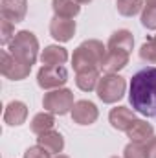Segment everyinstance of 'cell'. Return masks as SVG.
<instances>
[{
  "instance_id": "cell-23",
  "label": "cell",
  "mask_w": 156,
  "mask_h": 158,
  "mask_svg": "<svg viewBox=\"0 0 156 158\" xmlns=\"http://www.w3.org/2000/svg\"><path fill=\"white\" fill-rule=\"evenodd\" d=\"M15 35H17L15 33V24L2 19V22H0V40H2V44H9Z\"/></svg>"
},
{
  "instance_id": "cell-17",
  "label": "cell",
  "mask_w": 156,
  "mask_h": 158,
  "mask_svg": "<svg viewBox=\"0 0 156 158\" xmlns=\"http://www.w3.org/2000/svg\"><path fill=\"white\" fill-rule=\"evenodd\" d=\"M51 7L55 17H61V19H74L81 11V6L76 0H53Z\"/></svg>"
},
{
  "instance_id": "cell-30",
  "label": "cell",
  "mask_w": 156,
  "mask_h": 158,
  "mask_svg": "<svg viewBox=\"0 0 156 158\" xmlns=\"http://www.w3.org/2000/svg\"><path fill=\"white\" fill-rule=\"evenodd\" d=\"M55 158H70V156H66V155H57Z\"/></svg>"
},
{
  "instance_id": "cell-15",
  "label": "cell",
  "mask_w": 156,
  "mask_h": 158,
  "mask_svg": "<svg viewBox=\"0 0 156 158\" xmlns=\"http://www.w3.org/2000/svg\"><path fill=\"white\" fill-rule=\"evenodd\" d=\"M37 143H39L40 147H44L46 151H50L51 155H59L64 149V138L57 131H48V132L39 134Z\"/></svg>"
},
{
  "instance_id": "cell-18",
  "label": "cell",
  "mask_w": 156,
  "mask_h": 158,
  "mask_svg": "<svg viewBox=\"0 0 156 158\" xmlns=\"http://www.w3.org/2000/svg\"><path fill=\"white\" fill-rule=\"evenodd\" d=\"M132 46H134V37H132V33L129 30H117V31H114L110 35V39H109V44H107V48L125 50L129 53H130Z\"/></svg>"
},
{
  "instance_id": "cell-9",
  "label": "cell",
  "mask_w": 156,
  "mask_h": 158,
  "mask_svg": "<svg viewBox=\"0 0 156 158\" xmlns=\"http://www.w3.org/2000/svg\"><path fill=\"white\" fill-rule=\"evenodd\" d=\"M0 13L13 24L22 22L28 13V0H0Z\"/></svg>"
},
{
  "instance_id": "cell-28",
  "label": "cell",
  "mask_w": 156,
  "mask_h": 158,
  "mask_svg": "<svg viewBox=\"0 0 156 158\" xmlns=\"http://www.w3.org/2000/svg\"><path fill=\"white\" fill-rule=\"evenodd\" d=\"M147 7H156V0H145Z\"/></svg>"
},
{
  "instance_id": "cell-32",
  "label": "cell",
  "mask_w": 156,
  "mask_h": 158,
  "mask_svg": "<svg viewBox=\"0 0 156 158\" xmlns=\"http://www.w3.org/2000/svg\"><path fill=\"white\" fill-rule=\"evenodd\" d=\"M112 158H119V156H112Z\"/></svg>"
},
{
  "instance_id": "cell-14",
  "label": "cell",
  "mask_w": 156,
  "mask_h": 158,
  "mask_svg": "<svg viewBox=\"0 0 156 158\" xmlns=\"http://www.w3.org/2000/svg\"><path fill=\"white\" fill-rule=\"evenodd\" d=\"M109 119L116 131H127L132 125V121L136 119V112L132 109H127V107H116L110 110Z\"/></svg>"
},
{
  "instance_id": "cell-29",
  "label": "cell",
  "mask_w": 156,
  "mask_h": 158,
  "mask_svg": "<svg viewBox=\"0 0 156 158\" xmlns=\"http://www.w3.org/2000/svg\"><path fill=\"white\" fill-rule=\"evenodd\" d=\"M77 4H88V2H92V0H76Z\"/></svg>"
},
{
  "instance_id": "cell-24",
  "label": "cell",
  "mask_w": 156,
  "mask_h": 158,
  "mask_svg": "<svg viewBox=\"0 0 156 158\" xmlns=\"http://www.w3.org/2000/svg\"><path fill=\"white\" fill-rule=\"evenodd\" d=\"M140 57L151 64H156V44L151 39L143 42V46L140 48Z\"/></svg>"
},
{
  "instance_id": "cell-25",
  "label": "cell",
  "mask_w": 156,
  "mask_h": 158,
  "mask_svg": "<svg viewBox=\"0 0 156 158\" xmlns=\"http://www.w3.org/2000/svg\"><path fill=\"white\" fill-rule=\"evenodd\" d=\"M142 24L147 30H156V7H147L142 11Z\"/></svg>"
},
{
  "instance_id": "cell-27",
  "label": "cell",
  "mask_w": 156,
  "mask_h": 158,
  "mask_svg": "<svg viewBox=\"0 0 156 158\" xmlns=\"http://www.w3.org/2000/svg\"><path fill=\"white\" fill-rule=\"evenodd\" d=\"M145 153H147V158H156V136L145 142Z\"/></svg>"
},
{
  "instance_id": "cell-3",
  "label": "cell",
  "mask_w": 156,
  "mask_h": 158,
  "mask_svg": "<svg viewBox=\"0 0 156 158\" xmlns=\"http://www.w3.org/2000/svg\"><path fill=\"white\" fill-rule=\"evenodd\" d=\"M9 53L17 61L31 66V64H35V61L39 57V40L28 30L17 31V35L9 42Z\"/></svg>"
},
{
  "instance_id": "cell-8",
  "label": "cell",
  "mask_w": 156,
  "mask_h": 158,
  "mask_svg": "<svg viewBox=\"0 0 156 158\" xmlns=\"http://www.w3.org/2000/svg\"><path fill=\"white\" fill-rule=\"evenodd\" d=\"M129 52L117 50V48H107L105 59L101 63V68L105 74H117V70H123L129 64Z\"/></svg>"
},
{
  "instance_id": "cell-19",
  "label": "cell",
  "mask_w": 156,
  "mask_h": 158,
  "mask_svg": "<svg viewBox=\"0 0 156 158\" xmlns=\"http://www.w3.org/2000/svg\"><path fill=\"white\" fill-rule=\"evenodd\" d=\"M53 125H55V118H53L51 112H39V114L33 116L30 129L35 134H42V132L53 131Z\"/></svg>"
},
{
  "instance_id": "cell-26",
  "label": "cell",
  "mask_w": 156,
  "mask_h": 158,
  "mask_svg": "<svg viewBox=\"0 0 156 158\" xmlns=\"http://www.w3.org/2000/svg\"><path fill=\"white\" fill-rule=\"evenodd\" d=\"M50 156H51V153L46 151L44 147H40L39 143L33 145V147H28L26 153H24V158H50Z\"/></svg>"
},
{
  "instance_id": "cell-7",
  "label": "cell",
  "mask_w": 156,
  "mask_h": 158,
  "mask_svg": "<svg viewBox=\"0 0 156 158\" xmlns=\"http://www.w3.org/2000/svg\"><path fill=\"white\" fill-rule=\"evenodd\" d=\"M0 72L2 76L11 81H22L30 76L31 72V66L30 64H24L20 61H17L9 52H2V61H0Z\"/></svg>"
},
{
  "instance_id": "cell-20",
  "label": "cell",
  "mask_w": 156,
  "mask_h": 158,
  "mask_svg": "<svg viewBox=\"0 0 156 158\" xmlns=\"http://www.w3.org/2000/svg\"><path fill=\"white\" fill-rule=\"evenodd\" d=\"M99 70H86V72H79L76 76V85L83 92H92L97 88L99 83Z\"/></svg>"
},
{
  "instance_id": "cell-21",
  "label": "cell",
  "mask_w": 156,
  "mask_h": 158,
  "mask_svg": "<svg viewBox=\"0 0 156 158\" xmlns=\"http://www.w3.org/2000/svg\"><path fill=\"white\" fill-rule=\"evenodd\" d=\"M117 13L123 17H134L142 11L143 7V0H117L116 4Z\"/></svg>"
},
{
  "instance_id": "cell-2",
  "label": "cell",
  "mask_w": 156,
  "mask_h": 158,
  "mask_svg": "<svg viewBox=\"0 0 156 158\" xmlns=\"http://www.w3.org/2000/svg\"><path fill=\"white\" fill-rule=\"evenodd\" d=\"M105 53H107V48L103 46L101 40L90 39L81 42L76 48L74 57H72V64H74L76 74L86 72V70H99L101 63L105 59Z\"/></svg>"
},
{
  "instance_id": "cell-11",
  "label": "cell",
  "mask_w": 156,
  "mask_h": 158,
  "mask_svg": "<svg viewBox=\"0 0 156 158\" xmlns=\"http://www.w3.org/2000/svg\"><path fill=\"white\" fill-rule=\"evenodd\" d=\"M76 33V20L74 19H61L53 17L50 22V35L57 42H68Z\"/></svg>"
},
{
  "instance_id": "cell-13",
  "label": "cell",
  "mask_w": 156,
  "mask_h": 158,
  "mask_svg": "<svg viewBox=\"0 0 156 158\" xmlns=\"http://www.w3.org/2000/svg\"><path fill=\"white\" fill-rule=\"evenodd\" d=\"M127 136L130 138V142H140V143H145L147 140H151L154 136V127L143 119H134L132 125L125 131Z\"/></svg>"
},
{
  "instance_id": "cell-4",
  "label": "cell",
  "mask_w": 156,
  "mask_h": 158,
  "mask_svg": "<svg viewBox=\"0 0 156 158\" xmlns=\"http://www.w3.org/2000/svg\"><path fill=\"white\" fill-rule=\"evenodd\" d=\"M74 92L68 90V88H57V90H51L48 94H44L42 98V107L46 112H51V114H59V116H64L68 112H72L74 109Z\"/></svg>"
},
{
  "instance_id": "cell-31",
  "label": "cell",
  "mask_w": 156,
  "mask_h": 158,
  "mask_svg": "<svg viewBox=\"0 0 156 158\" xmlns=\"http://www.w3.org/2000/svg\"><path fill=\"white\" fill-rule=\"evenodd\" d=\"M151 40H153V42H154V44H156V35H154V37H153V39H151Z\"/></svg>"
},
{
  "instance_id": "cell-22",
  "label": "cell",
  "mask_w": 156,
  "mask_h": 158,
  "mask_svg": "<svg viewBox=\"0 0 156 158\" xmlns=\"http://www.w3.org/2000/svg\"><path fill=\"white\" fill-rule=\"evenodd\" d=\"M123 156H125V158H147V153H145V143L130 142V143L125 147Z\"/></svg>"
},
{
  "instance_id": "cell-6",
  "label": "cell",
  "mask_w": 156,
  "mask_h": 158,
  "mask_svg": "<svg viewBox=\"0 0 156 158\" xmlns=\"http://www.w3.org/2000/svg\"><path fill=\"white\" fill-rule=\"evenodd\" d=\"M66 81H68V72L63 64H44L37 74V83L44 90L63 88Z\"/></svg>"
},
{
  "instance_id": "cell-12",
  "label": "cell",
  "mask_w": 156,
  "mask_h": 158,
  "mask_svg": "<svg viewBox=\"0 0 156 158\" xmlns=\"http://www.w3.org/2000/svg\"><path fill=\"white\" fill-rule=\"evenodd\" d=\"M28 118V107L26 103L22 101H9L6 105V110H4V121L11 127H17V125H22Z\"/></svg>"
},
{
  "instance_id": "cell-5",
  "label": "cell",
  "mask_w": 156,
  "mask_h": 158,
  "mask_svg": "<svg viewBox=\"0 0 156 158\" xmlns=\"http://www.w3.org/2000/svg\"><path fill=\"white\" fill-rule=\"evenodd\" d=\"M125 88H127V83L125 79L117 74H105L103 77L99 79L97 83V98L103 101V103H116L119 101L123 96H125Z\"/></svg>"
},
{
  "instance_id": "cell-1",
  "label": "cell",
  "mask_w": 156,
  "mask_h": 158,
  "mask_svg": "<svg viewBox=\"0 0 156 158\" xmlns=\"http://www.w3.org/2000/svg\"><path fill=\"white\" fill-rule=\"evenodd\" d=\"M129 101L134 112L156 118V66H145L132 76Z\"/></svg>"
},
{
  "instance_id": "cell-16",
  "label": "cell",
  "mask_w": 156,
  "mask_h": 158,
  "mask_svg": "<svg viewBox=\"0 0 156 158\" xmlns=\"http://www.w3.org/2000/svg\"><path fill=\"white\" fill-rule=\"evenodd\" d=\"M66 59H68V52H66V48H63L59 44L46 46L40 53L42 64H64Z\"/></svg>"
},
{
  "instance_id": "cell-10",
  "label": "cell",
  "mask_w": 156,
  "mask_h": 158,
  "mask_svg": "<svg viewBox=\"0 0 156 158\" xmlns=\"http://www.w3.org/2000/svg\"><path fill=\"white\" fill-rule=\"evenodd\" d=\"M99 116V110L97 107L88 101V99H81L74 103V109H72V119L77 123V125H92Z\"/></svg>"
}]
</instances>
